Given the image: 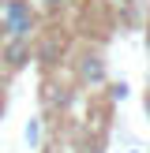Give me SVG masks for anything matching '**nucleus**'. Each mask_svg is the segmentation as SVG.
<instances>
[{
  "instance_id": "423d86ee",
  "label": "nucleus",
  "mask_w": 150,
  "mask_h": 153,
  "mask_svg": "<svg viewBox=\"0 0 150 153\" xmlns=\"http://www.w3.org/2000/svg\"><path fill=\"white\" fill-rule=\"evenodd\" d=\"M146 108H150V97H146Z\"/></svg>"
},
{
  "instance_id": "f03ea898",
  "label": "nucleus",
  "mask_w": 150,
  "mask_h": 153,
  "mask_svg": "<svg viewBox=\"0 0 150 153\" xmlns=\"http://www.w3.org/2000/svg\"><path fill=\"white\" fill-rule=\"evenodd\" d=\"M79 75H82V82H101L105 79V64H101V56H82V67H79Z\"/></svg>"
},
{
  "instance_id": "20e7f679",
  "label": "nucleus",
  "mask_w": 150,
  "mask_h": 153,
  "mask_svg": "<svg viewBox=\"0 0 150 153\" xmlns=\"http://www.w3.org/2000/svg\"><path fill=\"white\" fill-rule=\"evenodd\" d=\"M41 4H45V7H60L64 0H41Z\"/></svg>"
},
{
  "instance_id": "7ed1b4c3",
  "label": "nucleus",
  "mask_w": 150,
  "mask_h": 153,
  "mask_svg": "<svg viewBox=\"0 0 150 153\" xmlns=\"http://www.w3.org/2000/svg\"><path fill=\"white\" fill-rule=\"evenodd\" d=\"M4 56H8V67H22V64H26V56H30V52H26V45H22V41H11V45H8V52H4Z\"/></svg>"
},
{
  "instance_id": "39448f33",
  "label": "nucleus",
  "mask_w": 150,
  "mask_h": 153,
  "mask_svg": "<svg viewBox=\"0 0 150 153\" xmlns=\"http://www.w3.org/2000/svg\"><path fill=\"white\" fill-rule=\"evenodd\" d=\"M4 86H8V75H4V71H0V94H4Z\"/></svg>"
},
{
  "instance_id": "f257e3e1",
  "label": "nucleus",
  "mask_w": 150,
  "mask_h": 153,
  "mask_svg": "<svg viewBox=\"0 0 150 153\" xmlns=\"http://www.w3.org/2000/svg\"><path fill=\"white\" fill-rule=\"evenodd\" d=\"M0 30H4L11 41H26L30 30H34V11H30L26 0H4L0 4Z\"/></svg>"
}]
</instances>
